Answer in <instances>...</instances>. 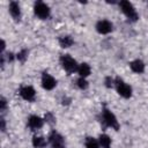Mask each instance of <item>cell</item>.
<instances>
[{"label": "cell", "instance_id": "6da1fadb", "mask_svg": "<svg viewBox=\"0 0 148 148\" xmlns=\"http://www.w3.org/2000/svg\"><path fill=\"white\" fill-rule=\"evenodd\" d=\"M119 7H120V10L125 14V16L132 21V22H135L139 20V14L136 13L134 6L132 5V2L127 1V0H123L119 2Z\"/></svg>", "mask_w": 148, "mask_h": 148}, {"label": "cell", "instance_id": "7a4b0ae2", "mask_svg": "<svg viewBox=\"0 0 148 148\" xmlns=\"http://www.w3.org/2000/svg\"><path fill=\"white\" fill-rule=\"evenodd\" d=\"M102 120H103V123H104L105 126L111 127V128H113L116 131L119 130V124H118L117 117L114 116V113L111 110H109L105 106L102 110Z\"/></svg>", "mask_w": 148, "mask_h": 148}, {"label": "cell", "instance_id": "3957f363", "mask_svg": "<svg viewBox=\"0 0 148 148\" xmlns=\"http://www.w3.org/2000/svg\"><path fill=\"white\" fill-rule=\"evenodd\" d=\"M114 87L117 92L124 97V98H131L132 97V87L130 84H127L123 79H120L119 76H117L114 79Z\"/></svg>", "mask_w": 148, "mask_h": 148}, {"label": "cell", "instance_id": "277c9868", "mask_svg": "<svg viewBox=\"0 0 148 148\" xmlns=\"http://www.w3.org/2000/svg\"><path fill=\"white\" fill-rule=\"evenodd\" d=\"M60 64L62 66V68L68 73V74H72L74 72H77V68H79V65L76 62V60L71 57L69 54H62L60 57Z\"/></svg>", "mask_w": 148, "mask_h": 148}, {"label": "cell", "instance_id": "5b68a950", "mask_svg": "<svg viewBox=\"0 0 148 148\" xmlns=\"http://www.w3.org/2000/svg\"><path fill=\"white\" fill-rule=\"evenodd\" d=\"M50 7L43 2V1H36L35 5H34V13L35 15L40 18V20H45L50 16Z\"/></svg>", "mask_w": 148, "mask_h": 148}, {"label": "cell", "instance_id": "8992f818", "mask_svg": "<svg viewBox=\"0 0 148 148\" xmlns=\"http://www.w3.org/2000/svg\"><path fill=\"white\" fill-rule=\"evenodd\" d=\"M49 143L51 146V148H65L66 147V142L64 136L58 133L56 130H53L50 135H49Z\"/></svg>", "mask_w": 148, "mask_h": 148}, {"label": "cell", "instance_id": "52a82bcc", "mask_svg": "<svg viewBox=\"0 0 148 148\" xmlns=\"http://www.w3.org/2000/svg\"><path fill=\"white\" fill-rule=\"evenodd\" d=\"M56 86H57V80L51 74H49L47 72H43V74H42V87L45 90H52Z\"/></svg>", "mask_w": 148, "mask_h": 148}, {"label": "cell", "instance_id": "ba28073f", "mask_svg": "<svg viewBox=\"0 0 148 148\" xmlns=\"http://www.w3.org/2000/svg\"><path fill=\"white\" fill-rule=\"evenodd\" d=\"M113 30V24L108 20H101L96 23V31L101 35L110 34Z\"/></svg>", "mask_w": 148, "mask_h": 148}, {"label": "cell", "instance_id": "9c48e42d", "mask_svg": "<svg viewBox=\"0 0 148 148\" xmlns=\"http://www.w3.org/2000/svg\"><path fill=\"white\" fill-rule=\"evenodd\" d=\"M18 94L20 96L24 99V101H28V102H32L35 99V96H36V91L32 87L30 86H23L20 88L18 90Z\"/></svg>", "mask_w": 148, "mask_h": 148}, {"label": "cell", "instance_id": "30bf717a", "mask_svg": "<svg viewBox=\"0 0 148 148\" xmlns=\"http://www.w3.org/2000/svg\"><path fill=\"white\" fill-rule=\"evenodd\" d=\"M44 121H45V120H44L43 118H40L39 116H35V114H32V116H30L29 119H28V127H29L31 131L39 130V128L43 127Z\"/></svg>", "mask_w": 148, "mask_h": 148}, {"label": "cell", "instance_id": "8fae6325", "mask_svg": "<svg viewBox=\"0 0 148 148\" xmlns=\"http://www.w3.org/2000/svg\"><path fill=\"white\" fill-rule=\"evenodd\" d=\"M9 13H10L12 17H13L15 21H20V20H21V8H20L18 2L12 1V2L9 3Z\"/></svg>", "mask_w": 148, "mask_h": 148}, {"label": "cell", "instance_id": "7c38bea8", "mask_svg": "<svg viewBox=\"0 0 148 148\" xmlns=\"http://www.w3.org/2000/svg\"><path fill=\"white\" fill-rule=\"evenodd\" d=\"M130 67L134 73H138V74H141V73L145 72V64L140 59H135V60L131 61L130 62Z\"/></svg>", "mask_w": 148, "mask_h": 148}, {"label": "cell", "instance_id": "4fadbf2b", "mask_svg": "<svg viewBox=\"0 0 148 148\" xmlns=\"http://www.w3.org/2000/svg\"><path fill=\"white\" fill-rule=\"evenodd\" d=\"M77 73L80 75V77H84L86 79L87 76H89L90 73H91V68H90L89 64H87V62L80 64L79 65V68H77Z\"/></svg>", "mask_w": 148, "mask_h": 148}, {"label": "cell", "instance_id": "5bb4252c", "mask_svg": "<svg viewBox=\"0 0 148 148\" xmlns=\"http://www.w3.org/2000/svg\"><path fill=\"white\" fill-rule=\"evenodd\" d=\"M59 44H60V46L62 49H68V47H71L74 44V39H73L72 36L65 35V36L59 37Z\"/></svg>", "mask_w": 148, "mask_h": 148}, {"label": "cell", "instance_id": "9a60e30c", "mask_svg": "<svg viewBox=\"0 0 148 148\" xmlns=\"http://www.w3.org/2000/svg\"><path fill=\"white\" fill-rule=\"evenodd\" d=\"M98 142L101 148H110L111 147V139L108 134H101L98 138Z\"/></svg>", "mask_w": 148, "mask_h": 148}, {"label": "cell", "instance_id": "2e32d148", "mask_svg": "<svg viewBox=\"0 0 148 148\" xmlns=\"http://www.w3.org/2000/svg\"><path fill=\"white\" fill-rule=\"evenodd\" d=\"M84 146H86V148H101L98 140L95 139V138H92V136H87L86 138Z\"/></svg>", "mask_w": 148, "mask_h": 148}, {"label": "cell", "instance_id": "e0dca14e", "mask_svg": "<svg viewBox=\"0 0 148 148\" xmlns=\"http://www.w3.org/2000/svg\"><path fill=\"white\" fill-rule=\"evenodd\" d=\"M32 146L35 148H44L46 146V141L43 136H34L32 138Z\"/></svg>", "mask_w": 148, "mask_h": 148}, {"label": "cell", "instance_id": "ac0fdd59", "mask_svg": "<svg viewBox=\"0 0 148 148\" xmlns=\"http://www.w3.org/2000/svg\"><path fill=\"white\" fill-rule=\"evenodd\" d=\"M27 58H28V50H27V49L21 50V51L16 54V59H17L18 61H21V62H24V61L27 60Z\"/></svg>", "mask_w": 148, "mask_h": 148}, {"label": "cell", "instance_id": "d6986e66", "mask_svg": "<svg viewBox=\"0 0 148 148\" xmlns=\"http://www.w3.org/2000/svg\"><path fill=\"white\" fill-rule=\"evenodd\" d=\"M76 86L80 88V89H87L88 88V86H89V83H88V81L84 79V77H79L77 80H76Z\"/></svg>", "mask_w": 148, "mask_h": 148}, {"label": "cell", "instance_id": "ffe728a7", "mask_svg": "<svg viewBox=\"0 0 148 148\" xmlns=\"http://www.w3.org/2000/svg\"><path fill=\"white\" fill-rule=\"evenodd\" d=\"M44 120H45L47 124H50V125H53V124H56V117H54V114H53L52 112H46Z\"/></svg>", "mask_w": 148, "mask_h": 148}, {"label": "cell", "instance_id": "44dd1931", "mask_svg": "<svg viewBox=\"0 0 148 148\" xmlns=\"http://www.w3.org/2000/svg\"><path fill=\"white\" fill-rule=\"evenodd\" d=\"M104 83H105V87H106V88H112V87H114V80H113L111 76H106L105 80H104Z\"/></svg>", "mask_w": 148, "mask_h": 148}, {"label": "cell", "instance_id": "7402d4cb", "mask_svg": "<svg viewBox=\"0 0 148 148\" xmlns=\"http://www.w3.org/2000/svg\"><path fill=\"white\" fill-rule=\"evenodd\" d=\"M6 109H7V101L5 99V97H1V99H0V111L5 112Z\"/></svg>", "mask_w": 148, "mask_h": 148}, {"label": "cell", "instance_id": "603a6c76", "mask_svg": "<svg viewBox=\"0 0 148 148\" xmlns=\"http://www.w3.org/2000/svg\"><path fill=\"white\" fill-rule=\"evenodd\" d=\"M0 121H1V131L5 132L6 131V121H5V119H1Z\"/></svg>", "mask_w": 148, "mask_h": 148}]
</instances>
